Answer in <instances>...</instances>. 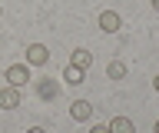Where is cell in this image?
Listing matches in <instances>:
<instances>
[{"label": "cell", "instance_id": "6da1fadb", "mask_svg": "<svg viewBox=\"0 0 159 133\" xmlns=\"http://www.w3.org/2000/svg\"><path fill=\"white\" fill-rule=\"evenodd\" d=\"M3 80L10 83V87H27V80H30V63H10L7 67V73H3Z\"/></svg>", "mask_w": 159, "mask_h": 133}, {"label": "cell", "instance_id": "7a4b0ae2", "mask_svg": "<svg viewBox=\"0 0 159 133\" xmlns=\"http://www.w3.org/2000/svg\"><path fill=\"white\" fill-rule=\"evenodd\" d=\"M20 107V87H3L0 90V110H17Z\"/></svg>", "mask_w": 159, "mask_h": 133}, {"label": "cell", "instance_id": "3957f363", "mask_svg": "<svg viewBox=\"0 0 159 133\" xmlns=\"http://www.w3.org/2000/svg\"><path fill=\"white\" fill-rule=\"evenodd\" d=\"M47 60H50V50L43 47V43H30L27 47V63L30 67H43Z\"/></svg>", "mask_w": 159, "mask_h": 133}, {"label": "cell", "instance_id": "277c9868", "mask_svg": "<svg viewBox=\"0 0 159 133\" xmlns=\"http://www.w3.org/2000/svg\"><path fill=\"white\" fill-rule=\"evenodd\" d=\"M119 27H123V20H119L116 10H103V13H99V30H103V33H116Z\"/></svg>", "mask_w": 159, "mask_h": 133}, {"label": "cell", "instance_id": "5b68a950", "mask_svg": "<svg viewBox=\"0 0 159 133\" xmlns=\"http://www.w3.org/2000/svg\"><path fill=\"white\" fill-rule=\"evenodd\" d=\"M70 116L83 123V120H89V116H93V107H89L86 100H73V103H70Z\"/></svg>", "mask_w": 159, "mask_h": 133}, {"label": "cell", "instance_id": "8992f818", "mask_svg": "<svg viewBox=\"0 0 159 133\" xmlns=\"http://www.w3.org/2000/svg\"><path fill=\"white\" fill-rule=\"evenodd\" d=\"M37 93L43 97V100H57L60 83H57V80H37Z\"/></svg>", "mask_w": 159, "mask_h": 133}, {"label": "cell", "instance_id": "52a82bcc", "mask_svg": "<svg viewBox=\"0 0 159 133\" xmlns=\"http://www.w3.org/2000/svg\"><path fill=\"white\" fill-rule=\"evenodd\" d=\"M63 80L73 83V87H80V83L86 80V70H80L76 63H66V70H63Z\"/></svg>", "mask_w": 159, "mask_h": 133}, {"label": "cell", "instance_id": "ba28073f", "mask_svg": "<svg viewBox=\"0 0 159 133\" xmlns=\"http://www.w3.org/2000/svg\"><path fill=\"white\" fill-rule=\"evenodd\" d=\"M109 133H136V126H133L129 116H113L109 120Z\"/></svg>", "mask_w": 159, "mask_h": 133}, {"label": "cell", "instance_id": "9c48e42d", "mask_svg": "<svg viewBox=\"0 0 159 133\" xmlns=\"http://www.w3.org/2000/svg\"><path fill=\"white\" fill-rule=\"evenodd\" d=\"M106 77H109V80H123V77H126V63H123V60H109Z\"/></svg>", "mask_w": 159, "mask_h": 133}, {"label": "cell", "instance_id": "30bf717a", "mask_svg": "<svg viewBox=\"0 0 159 133\" xmlns=\"http://www.w3.org/2000/svg\"><path fill=\"white\" fill-rule=\"evenodd\" d=\"M70 63H76L80 70H89V67H93V53H89V50H76Z\"/></svg>", "mask_w": 159, "mask_h": 133}, {"label": "cell", "instance_id": "8fae6325", "mask_svg": "<svg viewBox=\"0 0 159 133\" xmlns=\"http://www.w3.org/2000/svg\"><path fill=\"white\" fill-rule=\"evenodd\" d=\"M89 133H109V126H106V123H96V126H93Z\"/></svg>", "mask_w": 159, "mask_h": 133}, {"label": "cell", "instance_id": "7c38bea8", "mask_svg": "<svg viewBox=\"0 0 159 133\" xmlns=\"http://www.w3.org/2000/svg\"><path fill=\"white\" fill-rule=\"evenodd\" d=\"M27 133H47V130H43V126H30Z\"/></svg>", "mask_w": 159, "mask_h": 133}, {"label": "cell", "instance_id": "4fadbf2b", "mask_svg": "<svg viewBox=\"0 0 159 133\" xmlns=\"http://www.w3.org/2000/svg\"><path fill=\"white\" fill-rule=\"evenodd\" d=\"M152 87H156V90H159V77H156V80H152Z\"/></svg>", "mask_w": 159, "mask_h": 133}, {"label": "cell", "instance_id": "5bb4252c", "mask_svg": "<svg viewBox=\"0 0 159 133\" xmlns=\"http://www.w3.org/2000/svg\"><path fill=\"white\" fill-rule=\"evenodd\" d=\"M152 7H156V10H159V0H152Z\"/></svg>", "mask_w": 159, "mask_h": 133}, {"label": "cell", "instance_id": "9a60e30c", "mask_svg": "<svg viewBox=\"0 0 159 133\" xmlns=\"http://www.w3.org/2000/svg\"><path fill=\"white\" fill-rule=\"evenodd\" d=\"M152 130H156V133H159V120H156V126H152Z\"/></svg>", "mask_w": 159, "mask_h": 133}]
</instances>
